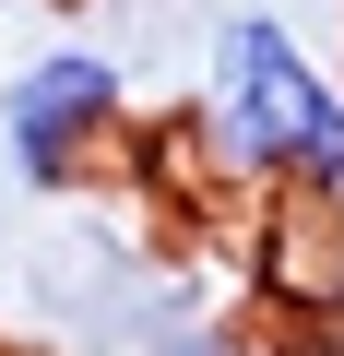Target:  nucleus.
Listing matches in <instances>:
<instances>
[{
  "instance_id": "obj_1",
  "label": "nucleus",
  "mask_w": 344,
  "mask_h": 356,
  "mask_svg": "<svg viewBox=\"0 0 344 356\" xmlns=\"http://www.w3.org/2000/svg\"><path fill=\"white\" fill-rule=\"evenodd\" d=\"M202 143L261 191L344 202V83L297 48L285 13H226L202 48Z\"/></svg>"
},
{
  "instance_id": "obj_2",
  "label": "nucleus",
  "mask_w": 344,
  "mask_h": 356,
  "mask_svg": "<svg viewBox=\"0 0 344 356\" xmlns=\"http://www.w3.org/2000/svg\"><path fill=\"white\" fill-rule=\"evenodd\" d=\"M119 119H131V83L107 48H36L24 72H0V143H13L24 191H72Z\"/></svg>"
},
{
  "instance_id": "obj_3",
  "label": "nucleus",
  "mask_w": 344,
  "mask_h": 356,
  "mask_svg": "<svg viewBox=\"0 0 344 356\" xmlns=\"http://www.w3.org/2000/svg\"><path fill=\"white\" fill-rule=\"evenodd\" d=\"M154 356H261V344H238V332H214V321H202V332H166Z\"/></svg>"
}]
</instances>
